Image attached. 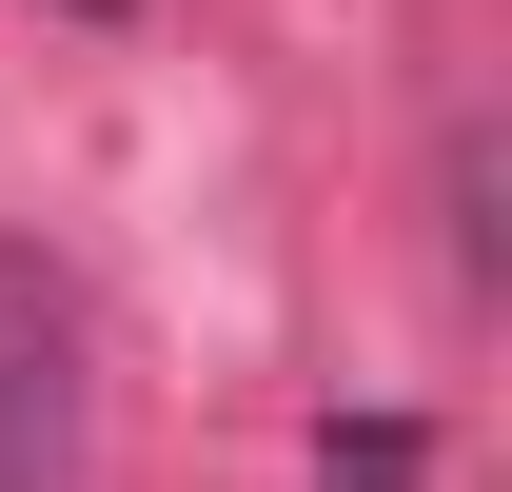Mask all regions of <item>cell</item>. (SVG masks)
<instances>
[{
    "mask_svg": "<svg viewBox=\"0 0 512 492\" xmlns=\"http://www.w3.org/2000/svg\"><path fill=\"white\" fill-rule=\"evenodd\" d=\"M0 492H99V374H79V296L0 237Z\"/></svg>",
    "mask_w": 512,
    "mask_h": 492,
    "instance_id": "6da1fadb",
    "label": "cell"
}]
</instances>
